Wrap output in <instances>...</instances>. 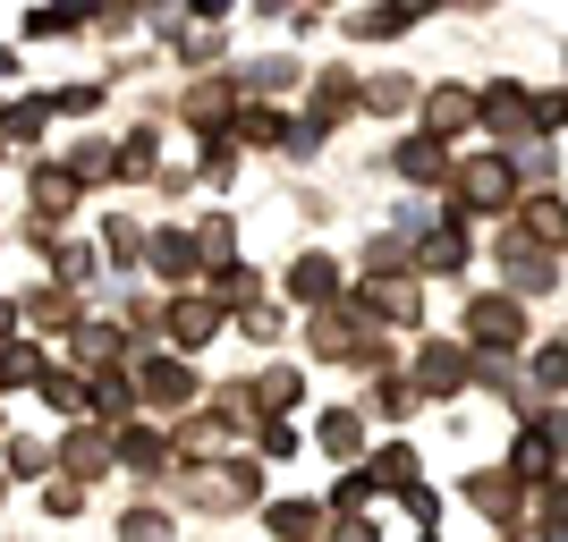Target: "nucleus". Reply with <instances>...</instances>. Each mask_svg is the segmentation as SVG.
Masks as SVG:
<instances>
[{
	"label": "nucleus",
	"instance_id": "1",
	"mask_svg": "<svg viewBox=\"0 0 568 542\" xmlns=\"http://www.w3.org/2000/svg\"><path fill=\"white\" fill-rule=\"evenodd\" d=\"M467 330H475V339H484V348H518V339H526V314L509 306V297H475Z\"/></svg>",
	"mask_w": 568,
	"mask_h": 542
},
{
	"label": "nucleus",
	"instance_id": "2",
	"mask_svg": "<svg viewBox=\"0 0 568 542\" xmlns=\"http://www.w3.org/2000/svg\"><path fill=\"white\" fill-rule=\"evenodd\" d=\"M500 195H509V153H484V162H467V204H475V213H493Z\"/></svg>",
	"mask_w": 568,
	"mask_h": 542
},
{
	"label": "nucleus",
	"instance_id": "3",
	"mask_svg": "<svg viewBox=\"0 0 568 542\" xmlns=\"http://www.w3.org/2000/svg\"><path fill=\"white\" fill-rule=\"evenodd\" d=\"M332 280H339V272H332L323 255H297V272H288V297H314V306H323V297H332Z\"/></svg>",
	"mask_w": 568,
	"mask_h": 542
},
{
	"label": "nucleus",
	"instance_id": "4",
	"mask_svg": "<svg viewBox=\"0 0 568 542\" xmlns=\"http://www.w3.org/2000/svg\"><path fill=\"white\" fill-rule=\"evenodd\" d=\"M416 381H425V390H458V381H467V356H442V348H433L425 365H416Z\"/></svg>",
	"mask_w": 568,
	"mask_h": 542
},
{
	"label": "nucleus",
	"instance_id": "5",
	"mask_svg": "<svg viewBox=\"0 0 568 542\" xmlns=\"http://www.w3.org/2000/svg\"><path fill=\"white\" fill-rule=\"evenodd\" d=\"M272 534H281V542H306L314 534V509H306V500H281V509H272Z\"/></svg>",
	"mask_w": 568,
	"mask_h": 542
},
{
	"label": "nucleus",
	"instance_id": "6",
	"mask_svg": "<svg viewBox=\"0 0 568 542\" xmlns=\"http://www.w3.org/2000/svg\"><path fill=\"white\" fill-rule=\"evenodd\" d=\"M425 119L442 127V136H450V127H467V119H475V102H467V94H433V102H425Z\"/></svg>",
	"mask_w": 568,
	"mask_h": 542
},
{
	"label": "nucleus",
	"instance_id": "7",
	"mask_svg": "<svg viewBox=\"0 0 568 542\" xmlns=\"http://www.w3.org/2000/svg\"><path fill=\"white\" fill-rule=\"evenodd\" d=\"M213 323H221L213 306H179V314H170V330H179V339H187V348H195V339H213Z\"/></svg>",
	"mask_w": 568,
	"mask_h": 542
},
{
	"label": "nucleus",
	"instance_id": "8",
	"mask_svg": "<svg viewBox=\"0 0 568 542\" xmlns=\"http://www.w3.org/2000/svg\"><path fill=\"white\" fill-rule=\"evenodd\" d=\"M102 458H111V441H102V432H77V441H69V467H77V474H94Z\"/></svg>",
	"mask_w": 568,
	"mask_h": 542
},
{
	"label": "nucleus",
	"instance_id": "9",
	"mask_svg": "<svg viewBox=\"0 0 568 542\" xmlns=\"http://www.w3.org/2000/svg\"><path fill=\"white\" fill-rule=\"evenodd\" d=\"M323 449H339V458L356 449V416H348V407H332V416H323Z\"/></svg>",
	"mask_w": 568,
	"mask_h": 542
},
{
	"label": "nucleus",
	"instance_id": "10",
	"mask_svg": "<svg viewBox=\"0 0 568 542\" xmlns=\"http://www.w3.org/2000/svg\"><path fill=\"white\" fill-rule=\"evenodd\" d=\"M144 390H153V399H187V374H179V365H144Z\"/></svg>",
	"mask_w": 568,
	"mask_h": 542
},
{
	"label": "nucleus",
	"instance_id": "11",
	"mask_svg": "<svg viewBox=\"0 0 568 542\" xmlns=\"http://www.w3.org/2000/svg\"><path fill=\"white\" fill-rule=\"evenodd\" d=\"M153 263H162L170 280H179V272H187V263H195V246H187V237H153Z\"/></svg>",
	"mask_w": 568,
	"mask_h": 542
},
{
	"label": "nucleus",
	"instance_id": "12",
	"mask_svg": "<svg viewBox=\"0 0 568 542\" xmlns=\"http://www.w3.org/2000/svg\"><path fill=\"white\" fill-rule=\"evenodd\" d=\"M119 542H170V525H162V518H153V509H136V518L119 525Z\"/></svg>",
	"mask_w": 568,
	"mask_h": 542
},
{
	"label": "nucleus",
	"instance_id": "13",
	"mask_svg": "<svg viewBox=\"0 0 568 542\" xmlns=\"http://www.w3.org/2000/svg\"><path fill=\"white\" fill-rule=\"evenodd\" d=\"M332 542H374V525H365V518H348V525H339Z\"/></svg>",
	"mask_w": 568,
	"mask_h": 542
},
{
	"label": "nucleus",
	"instance_id": "14",
	"mask_svg": "<svg viewBox=\"0 0 568 542\" xmlns=\"http://www.w3.org/2000/svg\"><path fill=\"white\" fill-rule=\"evenodd\" d=\"M0 330H9V306H0Z\"/></svg>",
	"mask_w": 568,
	"mask_h": 542
}]
</instances>
